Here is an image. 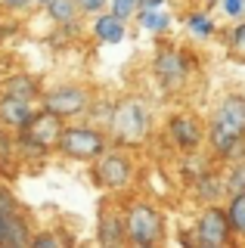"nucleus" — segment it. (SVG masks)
<instances>
[{
	"instance_id": "7ed1b4c3",
	"label": "nucleus",
	"mask_w": 245,
	"mask_h": 248,
	"mask_svg": "<svg viewBox=\"0 0 245 248\" xmlns=\"http://www.w3.org/2000/svg\"><path fill=\"white\" fill-rule=\"evenodd\" d=\"M112 130L121 143H131V146L140 143L149 130V118H146V112H143V106L134 103V99L115 106L112 108Z\"/></svg>"
},
{
	"instance_id": "c85d7f7f",
	"label": "nucleus",
	"mask_w": 245,
	"mask_h": 248,
	"mask_svg": "<svg viewBox=\"0 0 245 248\" xmlns=\"http://www.w3.org/2000/svg\"><path fill=\"white\" fill-rule=\"evenodd\" d=\"M146 3V10H155V6H162V0H143Z\"/></svg>"
},
{
	"instance_id": "a878e982",
	"label": "nucleus",
	"mask_w": 245,
	"mask_h": 248,
	"mask_svg": "<svg viewBox=\"0 0 245 248\" xmlns=\"http://www.w3.org/2000/svg\"><path fill=\"white\" fill-rule=\"evenodd\" d=\"M224 10H227V16H242L245 0H224Z\"/></svg>"
},
{
	"instance_id": "dca6fc26",
	"label": "nucleus",
	"mask_w": 245,
	"mask_h": 248,
	"mask_svg": "<svg viewBox=\"0 0 245 248\" xmlns=\"http://www.w3.org/2000/svg\"><path fill=\"white\" fill-rule=\"evenodd\" d=\"M127 236V230H124V220H118V217H103V227H99V239L103 242H121V239Z\"/></svg>"
},
{
	"instance_id": "f03ea898",
	"label": "nucleus",
	"mask_w": 245,
	"mask_h": 248,
	"mask_svg": "<svg viewBox=\"0 0 245 248\" xmlns=\"http://www.w3.org/2000/svg\"><path fill=\"white\" fill-rule=\"evenodd\" d=\"M62 134H65L62 118H59L56 112H50V108H44V112L31 115V118H28V124L22 127V143L31 146V149H37V152H44V149L59 146Z\"/></svg>"
},
{
	"instance_id": "f3484780",
	"label": "nucleus",
	"mask_w": 245,
	"mask_h": 248,
	"mask_svg": "<svg viewBox=\"0 0 245 248\" xmlns=\"http://www.w3.org/2000/svg\"><path fill=\"white\" fill-rule=\"evenodd\" d=\"M6 93H13V96H22V99H31L34 93H37V81H34V78L19 75V78H13V81L6 84Z\"/></svg>"
},
{
	"instance_id": "4468645a",
	"label": "nucleus",
	"mask_w": 245,
	"mask_h": 248,
	"mask_svg": "<svg viewBox=\"0 0 245 248\" xmlns=\"http://www.w3.org/2000/svg\"><path fill=\"white\" fill-rule=\"evenodd\" d=\"M47 13L62 25H72L75 13H78V3L75 0H47Z\"/></svg>"
},
{
	"instance_id": "412c9836",
	"label": "nucleus",
	"mask_w": 245,
	"mask_h": 248,
	"mask_svg": "<svg viewBox=\"0 0 245 248\" xmlns=\"http://www.w3.org/2000/svg\"><path fill=\"white\" fill-rule=\"evenodd\" d=\"M189 28H193V34H211V19H208V16H202V13H196V16H189Z\"/></svg>"
},
{
	"instance_id": "b1692460",
	"label": "nucleus",
	"mask_w": 245,
	"mask_h": 248,
	"mask_svg": "<svg viewBox=\"0 0 245 248\" xmlns=\"http://www.w3.org/2000/svg\"><path fill=\"white\" fill-rule=\"evenodd\" d=\"M34 245H37V248H50V245H65V239L53 236V232H41V236H34Z\"/></svg>"
},
{
	"instance_id": "f257e3e1",
	"label": "nucleus",
	"mask_w": 245,
	"mask_h": 248,
	"mask_svg": "<svg viewBox=\"0 0 245 248\" xmlns=\"http://www.w3.org/2000/svg\"><path fill=\"white\" fill-rule=\"evenodd\" d=\"M124 230H127V239H131L134 245L149 248V245L162 242L165 220H162V214H158L152 205L137 202V205H131V211H127V217H124Z\"/></svg>"
},
{
	"instance_id": "a211bd4d",
	"label": "nucleus",
	"mask_w": 245,
	"mask_h": 248,
	"mask_svg": "<svg viewBox=\"0 0 245 248\" xmlns=\"http://www.w3.org/2000/svg\"><path fill=\"white\" fill-rule=\"evenodd\" d=\"M13 205H10V199L0 192V245H6V232H10V227H13Z\"/></svg>"
},
{
	"instance_id": "39448f33",
	"label": "nucleus",
	"mask_w": 245,
	"mask_h": 248,
	"mask_svg": "<svg viewBox=\"0 0 245 248\" xmlns=\"http://www.w3.org/2000/svg\"><path fill=\"white\" fill-rule=\"evenodd\" d=\"M199 245H208V248H220L230 242V232H233V227H230V214L224 211V208H205L202 217H199Z\"/></svg>"
},
{
	"instance_id": "bb28decb",
	"label": "nucleus",
	"mask_w": 245,
	"mask_h": 248,
	"mask_svg": "<svg viewBox=\"0 0 245 248\" xmlns=\"http://www.w3.org/2000/svg\"><path fill=\"white\" fill-rule=\"evenodd\" d=\"M233 44L239 46V50H245V22H242V25L233 31Z\"/></svg>"
},
{
	"instance_id": "6e6552de",
	"label": "nucleus",
	"mask_w": 245,
	"mask_h": 248,
	"mask_svg": "<svg viewBox=\"0 0 245 248\" xmlns=\"http://www.w3.org/2000/svg\"><path fill=\"white\" fill-rule=\"evenodd\" d=\"M155 75H158V81H162L165 87H177V84H183V78H186V59H183V53H177V50H158Z\"/></svg>"
},
{
	"instance_id": "9b49d317",
	"label": "nucleus",
	"mask_w": 245,
	"mask_h": 248,
	"mask_svg": "<svg viewBox=\"0 0 245 248\" xmlns=\"http://www.w3.org/2000/svg\"><path fill=\"white\" fill-rule=\"evenodd\" d=\"M214 118L233 124L239 134H245V96H239V93H230V96H224V99H220V106H217V115H214Z\"/></svg>"
},
{
	"instance_id": "cd10ccee",
	"label": "nucleus",
	"mask_w": 245,
	"mask_h": 248,
	"mask_svg": "<svg viewBox=\"0 0 245 248\" xmlns=\"http://www.w3.org/2000/svg\"><path fill=\"white\" fill-rule=\"evenodd\" d=\"M6 6H10V10H22V6H31L34 0H3Z\"/></svg>"
},
{
	"instance_id": "5701e85b",
	"label": "nucleus",
	"mask_w": 245,
	"mask_h": 248,
	"mask_svg": "<svg viewBox=\"0 0 245 248\" xmlns=\"http://www.w3.org/2000/svg\"><path fill=\"white\" fill-rule=\"evenodd\" d=\"M10 155H13V143H10V137L0 130V170L10 165Z\"/></svg>"
},
{
	"instance_id": "6ab92c4d",
	"label": "nucleus",
	"mask_w": 245,
	"mask_h": 248,
	"mask_svg": "<svg viewBox=\"0 0 245 248\" xmlns=\"http://www.w3.org/2000/svg\"><path fill=\"white\" fill-rule=\"evenodd\" d=\"M227 189L233 192V196H236V192H245V161L230 170V177H227Z\"/></svg>"
},
{
	"instance_id": "20e7f679",
	"label": "nucleus",
	"mask_w": 245,
	"mask_h": 248,
	"mask_svg": "<svg viewBox=\"0 0 245 248\" xmlns=\"http://www.w3.org/2000/svg\"><path fill=\"white\" fill-rule=\"evenodd\" d=\"M59 149H62L68 158H99L106 152V137L93 127H68L62 140H59Z\"/></svg>"
},
{
	"instance_id": "9d476101",
	"label": "nucleus",
	"mask_w": 245,
	"mask_h": 248,
	"mask_svg": "<svg viewBox=\"0 0 245 248\" xmlns=\"http://www.w3.org/2000/svg\"><path fill=\"white\" fill-rule=\"evenodd\" d=\"M245 134H239V130L233 127V124H227V121H220V118H214L211 121V127H208V140H211V149L217 152V155H230V149H233L236 143H239Z\"/></svg>"
},
{
	"instance_id": "0eeeda50",
	"label": "nucleus",
	"mask_w": 245,
	"mask_h": 248,
	"mask_svg": "<svg viewBox=\"0 0 245 248\" xmlns=\"http://www.w3.org/2000/svg\"><path fill=\"white\" fill-rule=\"evenodd\" d=\"M134 177V165L124 158V155H106L96 165V180L109 189H124Z\"/></svg>"
},
{
	"instance_id": "aec40b11",
	"label": "nucleus",
	"mask_w": 245,
	"mask_h": 248,
	"mask_svg": "<svg viewBox=\"0 0 245 248\" xmlns=\"http://www.w3.org/2000/svg\"><path fill=\"white\" fill-rule=\"evenodd\" d=\"M143 28H149V31H165V28H168V16L149 10L146 16H143Z\"/></svg>"
},
{
	"instance_id": "423d86ee",
	"label": "nucleus",
	"mask_w": 245,
	"mask_h": 248,
	"mask_svg": "<svg viewBox=\"0 0 245 248\" xmlns=\"http://www.w3.org/2000/svg\"><path fill=\"white\" fill-rule=\"evenodd\" d=\"M87 103H90L87 90H81V87H59V90L47 93L44 108L56 112L59 118H68V115H81L84 108H87Z\"/></svg>"
},
{
	"instance_id": "4be33fe9",
	"label": "nucleus",
	"mask_w": 245,
	"mask_h": 248,
	"mask_svg": "<svg viewBox=\"0 0 245 248\" xmlns=\"http://www.w3.org/2000/svg\"><path fill=\"white\" fill-rule=\"evenodd\" d=\"M112 13L118 19H131L137 13V0H112Z\"/></svg>"
},
{
	"instance_id": "f8f14e48",
	"label": "nucleus",
	"mask_w": 245,
	"mask_h": 248,
	"mask_svg": "<svg viewBox=\"0 0 245 248\" xmlns=\"http://www.w3.org/2000/svg\"><path fill=\"white\" fill-rule=\"evenodd\" d=\"M171 137H174V143H177V146H183V149H193L199 140H202V127H199L196 118L180 115V118L171 121Z\"/></svg>"
},
{
	"instance_id": "ddd939ff",
	"label": "nucleus",
	"mask_w": 245,
	"mask_h": 248,
	"mask_svg": "<svg viewBox=\"0 0 245 248\" xmlns=\"http://www.w3.org/2000/svg\"><path fill=\"white\" fill-rule=\"evenodd\" d=\"M93 31H96V37H99L103 44H118L121 37H124V19H118L115 13L99 16L96 25H93Z\"/></svg>"
},
{
	"instance_id": "393cba45",
	"label": "nucleus",
	"mask_w": 245,
	"mask_h": 248,
	"mask_svg": "<svg viewBox=\"0 0 245 248\" xmlns=\"http://www.w3.org/2000/svg\"><path fill=\"white\" fill-rule=\"evenodd\" d=\"M75 3H78V10H81V13H99L106 0H75Z\"/></svg>"
},
{
	"instance_id": "2eb2a0df",
	"label": "nucleus",
	"mask_w": 245,
	"mask_h": 248,
	"mask_svg": "<svg viewBox=\"0 0 245 248\" xmlns=\"http://www.w3.org/2000/svg\"><path fill=\"white\" fill-rule=\"evenodd\" d=\"M227 214H230V227H233V232L245 236V192H236V196H233Z\"/></svg>"
},
{
	"instance_id": "1a4fd4ad",
	"label": "nucleus",
	"mask_w": 245,
	"mask_h": 248,
	"mask_svg": "<svg viewBox=\"0 0 245 248\" xmlns=\"http://www.w3.org/2000/svg\"><path fill=\"white\" fill-rule=\"evenodd\" d=\"M31 99H22V96H13V93H3L0 96V121L6 127H25L28 118H31Z\"/></svg>"
}]
</instances>
